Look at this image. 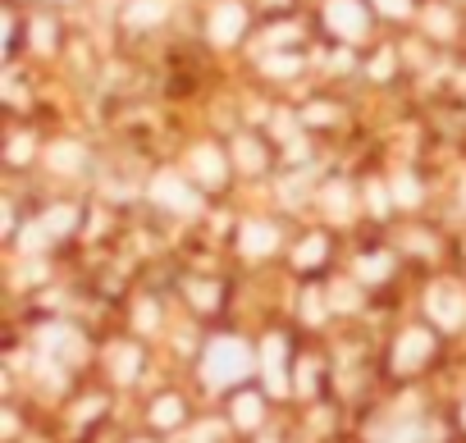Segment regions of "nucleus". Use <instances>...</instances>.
<instances>
[{
  "label": "nucleus",
  "mask_w": 466,
  "mask_h": 443,
  "mask_svg": "<svg viewBox=\"0 0 466 443\" xmlns=\"http://www.w3.org/2000/svg\"><path fill=\"white\" fill-rule=\"evenodd\" d=\"M248 370H252V357H248V347H243V343L224 338V343H215V347H210V361H206L210 384H238Z\"/></svg>",
  "instance_id": "1"
},
{
  "label": "nucleus",
  "mask_w": 466,
  "mask_h": 443,
  "mask_svg": "<svg viewBox=\"0 0 466 443\" xmlns=\"http://www.w3.org/2000/svg\"><path fill=\"white\" fill-rule=\"evenodd\" d=\"M178 416H183V402H178V398H165V402H156V416H151V420H156L160 429H169V425H178Z\"/></svg>",
  "instance_id": "2"
},
{
  "label": "nucleus",
  "mask_w": 466,
  "mask_h": 443,
  "mask_svg": "<svg viewBox=\"0 0 466 443\" xmlns=\"http://www.w3.org/2000/svg\"><path fill=\"white\" fill-rule=\"evenodd\" d=\"M238 425H243V429H252V425H261V402H252V398H243V402H238Z\"/></svg>",
  "instance_id": "3"
},
{
  "label": "nucleus",
  "mask_w": 466,
  "mask_h": 443,
  "mask_svg": "<svg viewBox=\"0 0 466 443\" xmlns=\"http://www.w3.org/2000/svg\"><path fill=\"white\" fill-rule=\"evenodd\" d=\"M248 234H252V238H248V243H252L248 252H266V243H270V229H248Z\"/></svg>",
  "instance_id": "4"
}]
</instances>
